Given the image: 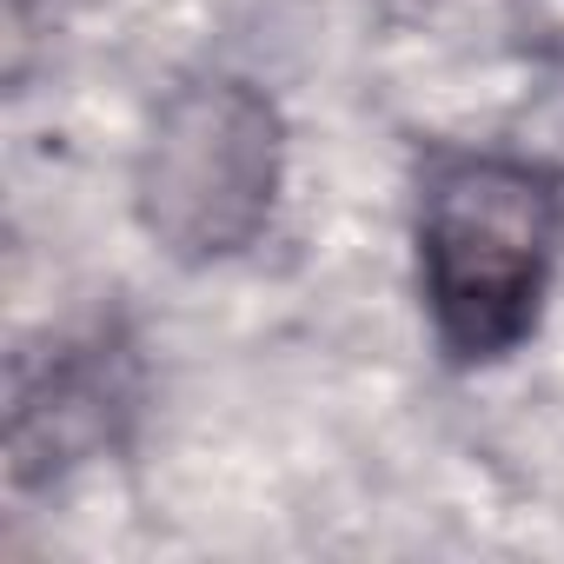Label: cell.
<instances>
[{"label":"cell","instance_id":"6da1fadb","mask_svg":"<svg viewBox=\"0 0 564 564\" xmlns=\"http://www.w3.org/2000/svg\"><path fill=\"white\" fill-rule=\"evenodd\" d=\"M557 186L524 160H452L425 186L419 259L438 333L465 359L518 346L557 252Z\"/></svg>","mask_w":564,"mask_h":564},{"label":"cell","instance_id":"7a4b0ae2","mask_svg":"<svg viewBox=\"0 0 564 564\" xmlns=\"http://www.w3.org/2000/svg\"><path fill=\"white\" fill-rule=\"evenodd\" d=\"M279 193V113L246 80L180 87L140 153V219L173 259H226L259 239Z\"/></svg>","mask_w":564,"mask_h":564},{"label":"cell","instance_id":"3957f363","mask_svg":"<svg viewBox=\"0 0 564 564\" xmlns=\"http://www.w3.org/2000/svg\"><path fill=\"white\" fill-rule=\"evenodd\" d=\"M14 8H54V0H14Z\"/></svg>","mask_w":564,"mask_h":564}]
</instances>
